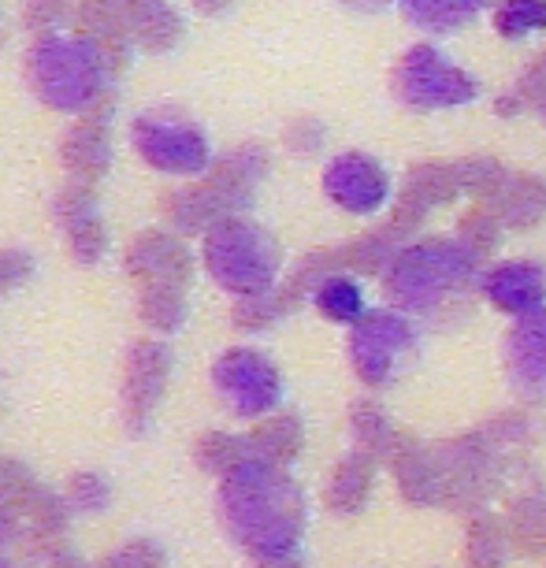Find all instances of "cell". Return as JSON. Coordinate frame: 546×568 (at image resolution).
<instances>
[{
  "mask_svg": "<svg viewBox=\"0 0 546 568\" xmlns=\"http://www.w3.org/2000/svg\"><path fill=\"white\" fill-rule=\"evenodd\" d=\"M216 513L223 531L242 546L253 561H286L297 557L305 539V495L291 471L245 457L228 476H220Z\"/></svg>",
  "mask_w": 546,
  "mask_h": 568,
  "instance_id": "obj_1",
  "label": "cell"
},
{
  "mask_svg": "<svg viewBox=\"0 0 546 568\" xmlns=\"http://www.w3.org/2000/svg\"><path fill=\"white\" fill-rule=\"evenodd\" d=\"M115 74L112 49L93 38L46 34L27 57V82L41 104L57 112L85 115L101 109V98Z\"/></svg>",
  "mask_w": 546,
  "mask_h": 568,
  "instance_id": "obj_2",
  "label": "cell"
},
{
  "mask_svg": "<svg viewBox=\"0 0 546 568\" xmlns=\"http://www.w3.org/2000/svg\"><path fill=\"white\" fill-rule=\"evenodd\" d=\"M476 261L479 253L462 239H427L391 256L383 286L402 313H438L468 291Z\"/></svg>",
  "mask_w": 546,
  "mask_h": 568,
  "instance_id": "obj_3",
  "label": "cell"
},
{
  "mask_svg": "<svg viewBox=\"0 0 546 568\" xmlns=\"http://www.w3.org/2000/svg\"><path fill=\"white\" fill-rule=\"evenodd\" d=\"M201 264L212 275V283L234 294L239 302H245V297H261L275 291V278H280L283 267V250L261 223L231 216L205 234Z\"/></svg>",
  "mask_w": 546,
  "mask_h": 568,
  "instance_id": "obj_4",
  "label": "cell"
},
{
  "mask_svg": "<svg viewBox=\"0 0 546 568\" xmlns=\"http://www.w3.org/2000/svg\"><path fill=\"white\" fill-rule=\"evenodd\" d=\"M391 90L405 109L435 112V109H457L479 98V82L465 68L449 63L443 49L435 45H413L394 63Z\"/></svg>",
  "mask_w": 546,
  "mask_h": 568,
  "instance_id": "obj_5",
  "label": "cell"
},
{
  "mask_svg": "<svg viewBox=\"0 0 546 568\" xmlns=\"http://www.w3.org/2000/svg\"><path fill=\"white\" fill-rule=\"evenodd\" d=\"M131 142L138 149V156L153 171H164V175L190 179L212 168V149L205 131L194 120H186L182 112L171 109L142 112L131 123Z\"/></svg>",
  "mask_w": 546,
  "mask_h": 568,
  "instance_id": "obj_6",
  "label": "cell"
},
{
  "mask_svg": "<svg viewBox=\"0 0 546 568\" xmlns=\"http://www.w3.org/2000/svg\"><path fill=\"white\" fill-rule=\"evenodd\" d=\"M212 390L242 420H264L283 402V375L272 357L250 346L223 349L212 364Z\"/></svg>",
  "mask_w": 546,
  "mask_h": 568,
  "instance_id": "obj_7",
  "label": "cell"
},
{
  "mask_svg": "<svg viewBox=\"0 0 546 568\" xmlns=\"http://www.w3.org/2000/svg\"><path fill=\"white\" fill-rule=\"evenodd\" d=\"M416 324L405 313H368L350 331V361L353 372L372 387L394 383L416 361Z\"/></svg>",
  "mask_w": 546,
  "mask_h": 568,
  "instance_id": "obj_8",
  "label": "cell"
},
{
  "mask_svg": "<svg viewBox=\"0 0 546 568\" xmlns=\"http://www.w3.org/2000/svg\"><path fill=\"white\" fill-rule=\"evenodd\" d=\"M171 349L160 338L131 342L120 375V416L131 435H145L171 383Z\"/></svg>",
  "mask_w": 546,
  "mask_h": 568,
  "instance_id": "obj_9",
  "label": "cell"
},
{
  "mask_svg": "<svg viewBox=\"0 0 546 568\" xmlns=\"http://www.w3.org/2000/svg\"><path fill=\"white\" fill-rule=\"evenodd\" d=\"M324 194L335 201L342 212L368 216L391 201V175L380 160L364 153H342L324 168Z\"/></svg>",
  "mask_w": 546,
  "mask_h": 568,
  "instance_id": "obj_10",
  "label": "cell"
},
{
  "mask_svg": "<svg viewBox=\"0 0 546 568\" xmlns=\"http://www.w3.org/2000/svg\"><path fill=\"white\" fill-rule=\"evenodd\" d=\"M123 267L138 286H153V283L186 286L190 275H194V253L186 250L182 234L164 231V227H149L127 245Z\"/></svg>",
  "mask_w": 546,
  "mask_h": 568,
  "instance_id": "obj_11",
  "label": "cell"
},
{
  "mask_svg": "<svg viewBox=\"0 0 546 568\" xmlns=\"http://www.w3.org/2000/svg\"><path fill=\"white\" fill-rule=\"evenodd\" d=\"M52 216L63 227V242H68L71 256L79 264H98L104 250H109V231H104V216L98 205V194L85 182H68L52 201Z\"/></svg>",
  "mask_w": 546,
  "mask_h": 568,
  "instance_id": "obj_12",
  "label": "cell"
},
{
  "mask_svg": "<svg viewBox=\"0 0 546 568\" xmlns=\"http://www.w3.org/2000/svg\"><path fill=\"white\" fill-rule=\"evenodd\" d=\"M509 387L528 402H546V308L520 316L506 338Z\"/></svg>",
  "mask_w": 546,
  "mask_h": 568,
  "instance_id": "obj_13",
  "label": "cell"
},
{
  "mask_svg": "<svg viewBox=\"0 0 546 568\" xmlns=\"http://www.w3.org/2000/svg\"><path fill=\"white\" fill-rule=\"evenodd\" d=\"M164 220L168 231L175 234H201L212 231L216 223L239 216V209H245V201H239L231 190H223L220 182H194V186H182L175 194L164 197Z\"/></svg>",
  "mask_w": 546,
  "mask_h": 568,
  "instance_id": "obj_14",
  "label": "cell"
},
{
  "mask_svg": "<svg viewBox=\"0 0 546 568\" xmlns=\"http://www.w3.org/2000/svg\"><path fill=\"white\" fill-rule=\"evenodd\" d=\"M60 160L71 171V182H85V186H93L112 168V131H109V109L104 104L79 115V123L63 134Z\"/></svg>",
  "mask_w": 546,
  "mask_h": 568,
  "instance_id": "obj_15",
  "label": "cell"
},
{
  "mask_svg": "<svg viewBox=\"0 0 546 568\" xmlns=\"http://www.w3.org/2000/svg\"><path fill=\"white\" fill-rule=\"evenodd\" d=\"M484 294L491 305L509 316H532L546 308V267L539 261H506L484 275Z\"/></svg>",
  "mask_w": 546,
  "mask_h": 568,
  "instance_id": "obj_16",
  "label": "cell"
},
{
  "mask_svg": "<svg viewBox=\"0 0 546 568\" xmlns=\"http://www.w3.org/2000/svg\"><path fill=\"white\" fill-rule=\"evenodd\" d=\"M245 443H250V457H261L267 465L286 468L302 454V424L291 413H272L245 435Z\"/></svg>",
  "mask_w": 546,
  "mask_h": 568,
  "instance_id": "obj_17",
  "label": "cell"
},
{
  "mask_svg": "<svg viewBox=\"0 0 546 568\" xmlns=\"http://www.w3.org/2000/svg\"><path fill=\"white\" fill-rule=\"evenodd\" d=\"M186 286L153 283L138 286V320L153 331V335H175L186 324Z\"/></svg>",
  "mask_w": 546,
  "mask_h": 568,
  "instance_id": "obj_18",
  "label": "cell"
},
{
  "mask_svg": "<svg viewBox=\"0 0 546 568\" xmlns=\"http://www.w3.org/2000/svg\"><path fill=\"white\" fill-rule=\"evenodd\" d=\"M127 27L134 30L138 41L149 49H168L171 41L182 34L179 12L168 4V0H120Z\"/></svg>",
  "mask_w": 546,
  "mask_h": 568,
  "instance_id": "obj_19",
  "label": "cell"
},
{
  "mask_svg": "<svg viewBox=\"0 0 546 568\" xmlns=\"http://www.w3.org/2000/svg\"><path fill=\"white\" fill-rule=\"evenodd\" d=\"M264 171H267L264 149L261 145H239L234 153H223L216 164L209 168V179L220 182L223 190H231L234 197L250 205V197H253L256 182L264 179Z\"/></svg>",
  "mask_w": 546,
  "mask_h": 568,
  "instance_id": "obj_20",
  "label": "cell"
},
{
  "mask_svg": "<svg viewBox=\"0 0 546 568\" xmlns=\"http://www.w3.org/2000/svg\"><path fill=\"white\" fill-rule=\"evenodd\" d=\"M487 4L491 0H402V12L413 27L446 34V30L473 23Z\"/></svg>",
  "mask_w": 546,
  "mask_h": 568,
  "instance_id": "obj_21",
  "label": "cell"
},
{
  "mask_svg": "<svg viewBox=\"0 0 546 568\" xmlns=\"http://www.w3.org/2000/svg\"><path fill=\"white\" fill-rule=\"evenodd\" d=\"M313 302L331 324H361L364 320V291L357 278H350V275L331 272L327 278H320Z\"/></svg>",
  "mask_w": 546,
  "mask_h": 568,
  "instance_id": "obj_22",
  "label": "cell"
},
{
  "mask_svg": "<svg viewBox=\"0 0 546 568\" xmlns=\"http://www.w3.org/2000/svg\"><path fill=\"white\" fill-rule=\"evenodd\" d=\"M245 457H250V443L228 432H205L194 443V465L201 471H209V476H228Z\"/></svg>",
  "mask_w": 546,
  "mask_h": 568,
  "instance_id": "obj_23",
  "label": "cell"
},
{
  "mask_svg": "<svg viewBox=\"0 0 546 568\" xmlns=\"http://www.w3.org/2000/svg\"><path fill=\"white\" fill-rule=\"evenodd\" d=\"M63 501H68L71 513H82V517H98L112 506V484L93 468H82L63 484Z\"/></svg>",
  "mask_w": 546,
  "mask_h": 568,
  "instance_id": "obj_24",
  "label": "cell"
},
{
  "mask_svg": "<svg viewBox=\"0 0 546 568\" xmlns=\"http://www.w3.org/2000/svg\"><path fill=\"white\" fill-rule=\"evenodd\" d=\"M495 30L506 41H520L546 30V0H498Z\"/></svg>",
  "mask_w": 546,
  "mask_h": 568,
  "instance_id": "obj_25",
  "label": "cell"
},
{
  "mask_svg": "<svg viewBox=\"0 0 546 568\" xmlns=\"http://www.w3.org/2000/svg\"><path fill=\"white\" fill-rule=\"evenodd\" d=\"M498 201L509 223H532L546 212V186L539 179H506Z\"/></svg>",
  "mask_w": 546,
  "mask_h": 568,
  "instance_id": "obj_26",
  "label": "cell"
},
{
  "mask_svg": "<svg viewBox=\"0 0 546 568\" xmlns=\"http://www.w3.org/2000/svg\"><path fill=\"white\" fill-rule=\"evenodd\" d=\"M38 557H46L27 535L23 520L8 506H0V568H34Z\"/></svg>",
  "mask_w": 546,
  "mask_h": 568,
  "instance_id": "obj_27",
  "label": "cell"
},
{
  "mask_svg": "<svg viewBox=\"0 0 546 568\" xmlns=\"http://www.w3.org/2000/svg\"><path fill=\"white\" fill-rule=\"evenodd\" d=\"M98 568H168V550L156 539H127L98 561Z\"/></svg>",
  "mask_w": 546,
  "mask_h": 568,
  "instance_id": "obj_28",
  "label": "cell"
},
{
  "mask_svg": "<svg viewBox=\"0 0 546 568\" xmlns=\"http://www.w3.org/2000/svg\"><path fill=\"white\" fill-rule=\"evenodd\" d=\"M30 275H34V256L23 250H0V297L19 291Z\"/></svg>",
  "mask_w": 546,
  "mask_h": 568,
  "instance_id": "obj_29",
  "label": "cell"
},
{
  "mask_svg": "<svg viewBox=\"0 0 546 568\" xmlns=\"http://www.w3.org/2000/svg\"><path fill=\"white\" fill-rule=\"evenodd\" d=\"M364 495V476L357 471V465H342L331 479V506L335 509H353Z\"/></svg>",
  "mask_w": 546,
  "mask_h": 568,
  "instance_id": "obj_30",
  "label": "cell"
},
{
  "mask_svg": "<svg viewBox=\"0 0 546 568\" xmlns=\"http://www.w3.org/2000/svg\"><path fill=\"white\" fill-rule=\"evenodd\" d=\"M286 145L294 149V153H316L320 145H324V126L316 120H294L286 126Z\"/></svg>",
  "mask_w": 546,
  "mask_h": 568,
  "instance_id": "obj_31",
  "label": "cell"
},
{
  "mask_svg": "<svg viewBox=\"0 0 546 568\" xmlns=\"http://www.w3.org/2000/svg\"><path fill=\"white\" fill-rule=\"evenodd\" d=\"M71 12V0H30L27 19L30 27H60Z\"/></svg>",
  "mask_w": 546,
  "mask_h": 568,
  "instance_id": "obj_32",
  "label": "cell"
},
{
  "mask_svg": "<svg viewBox=\"0 0 546 568\" xmlns=\"http://www.w3.org/2000/svg\"><path fill=\"white\" fill-rule=\"evenodd\" d=\"M49 568H90V565H85L71 546H57V550L49 554Z\"/></svg>",
  "mask_w": 546,
  "mask_h": 568,
  "instance_id": "obj_33",
  "label": "cell"
},
{
  "mask_svg": "<svg viewBox=\"0 0 546 568\" xmlns=\"http://www.w3.org/2000/svg\"><path fill=\"white\" fill-rule=\"evenodd\" d=\"M253 568H302L297 557H286V561H253Z\"/></svg>",
  "mask_w": 546,
  "mask_h": 568,
  "instance_id": "obj_34",
  "label": "cell"
},
{
  "mask_svg": "<svg viewBox=\"0 0 546 568\" xmlns=\"http://www.w3.org/2000/svg\"><path fill=\"white\" fill-rule=\"evenodd\" d=\"M194 4L201 8V12H220V8H228L231 0H194Z\"/></svg>",
  "mask_w": 546,
  "mask_h": 568,
  "instance_id": "obj_35",
  "label": "cell"
},
{
  "mask_svg": "<svg viewBox=\"0 0 546 568\" xmlns=\"http://www.w3.org/2000/svg\"><path fill=\"white\" fill-rule=\"evenodd\" d=\"M346 4L364 8V12H372V8H383V4H391V0H346Z\"/></svg>",
  "mask_w": 546,
  "mask_h": 568,
  "instance_id": "obj_36",
  "label": "cell"
},
{
  "mask_svg": "<svg viewBox=\"0 0 546 568\" xmlns=\"http://www.w3.org/2000/svg\"><path fill=\"white\" fill-rule=\"evenodd\" d=\"M539 109H543V115H546V98H543V101H539Z\"/></svg>",
  "mask_w": 546,
  "mask_h": 568,
  "instance_id": "obj_37",
  "label": "cell"
}]
</instances>
